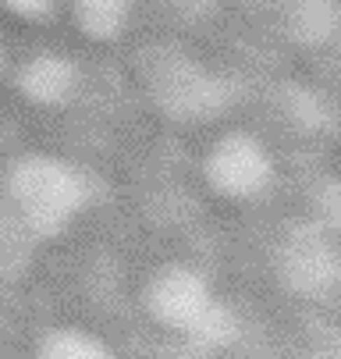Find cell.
<instances>
[{"instance_id": "7a4b0ae2", "label": "cell", "mask_w": 341, "mask_h": 359, "mask_svg": "<svg viewBox=\"0 0 341 359\" xmlns=\"http://www.w3.org/2000/svg\"><path fill=\"white\" fill-rule=\"evenodd\" d=\"M207 178L217 192L231 199H253L263 196L270 182V161L249 135H224L207 161Z\"/></svg>"}, {"instance_id": "3957f363", "label": "cell", "mask_w": 341, "mask_h": 359, "mask_svg": "<svg viewBox=\"0 0 341 359\" xmlns=\"http://www.w3.org/2000/svg\"><path fill=\"white\" fill-rule=\"evenodd\" d=\"M150 310L157 320H164L171 327L196 331L203 320L214 317L217 306L210 302L203 278L188 274V271H160L150 288Z\"/></svg>"}, {"instance_id": "8992f818", "label": "cell", "mask_w": 341, "mask_h": 359, "mask_svg": "<svg viewBox=\"0 0 341 359\" xmlns=\"http://www.w3.org/2000/svg\"><path fill=\"white\" fill-rule=\"evenodd\" d=\"M8 4L18 15H46V11L54 8V0H8Z\"/></svg>"}, {"instance_id": "277c9868", "label": "cell", "mask_w": 341, "mask_h": 359, "mask_svg": "<svg viewBox=\"0 0 341 359\" xmlns=\"http://www.w3.org/2000/svg\"><path fill=\"white\" fill-rule=\"evenodd\" d=\"M71 79L75 75L64 61L46 57V61H36L32 68H25L22 86L32 100H39V104H57V100H64V93L71 89Z\"/></svg>"}, {"instance_id": "6da1fadb", "label": "cell", "mask_w": 341, "mask_h": 359, "mask_svg": "<svg viewBox=\"0 0 341 359\" xmlns=\"http://www.w3.org/2000/svg\"><path fill=\"white\" fill-rule=\"evenodd\" d=\"M15 199L39 231H57L82 203V182L50 161H29L15 175Z\"/></svg>"}, {"instance_id": "5b68a950", "label": "cell", "mask_w": 341, "mask_h": 359, "mask_svg": "<svg viewBox=\"0 0 341 359\" xmlns=\"http://www.w3.org/2000/svg\"><path fill=\"white\" fill-rule=\"evenodd\" d=\"M78 22L89 36H114L132 11V0H75Z\"/></svg>"}]
</instances>
